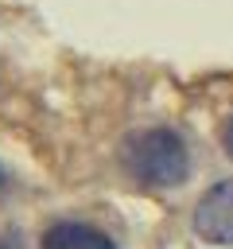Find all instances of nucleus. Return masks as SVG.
Segmentation results:
<instances>
[{
	"label": "nucleus",
	"instance_id": "nucleus-2",
	"mask_svg": "<svg viewBox=\"0 0 233 249\" xmlns=\"http://www.w3.org/2000/svg\"><path fill=\"white\" fill-rule=\"evenodd\" d=\"M194 230L202 241L233 245V179L214 183L194 206Z\"/></svg>",
	"mask_w": 233,
	"mask_h": 249
},
{
	"label": "nucleus",
	"instance_id": "nucleus-1",
	"mask_svg": "<svg viewBox=\"0 0 233 249\" xmlns=\"http://www.w3.org/2000/svg\"><path fill=\"white\" fill-rule=\"evenodd\" d=\"M124 167L144 187H179L190 175V152L175 128H148L124 140Z\"/></svg>",
	"mask_w": 233,
	"mask_h": 249
},
{
	"label": "nucleus",
	"instance_id": "nucleus-3",
	"mask_svg": "<svg viewBox=\"0 0 233 249\" xmlns=\"http://www.w3.org/2000/svg\"><path fill=\"white\" fill-rule=\"evenodd\" d=\"M43 249H116L109 233L85 226V222H54L43 233Z\"/></svg>",
	"mask_w": 233,
	"mask_h": 249
},
{
	"label": "nucleus",
	"instance_id": "nucleus-4",
	"mask_svg": "<svg viewBox=\"0 0 233 249\" xmlns=\"http://www.w3.org/2000/svg\"><path fill=\"white\" fill-rule=\"evenodd\" d=\"M225 152H229V156H233V121H229V124H225Z\"/></svg>",
	"mask_w": 233,
	"mask_h": 249
}]
</instances>
